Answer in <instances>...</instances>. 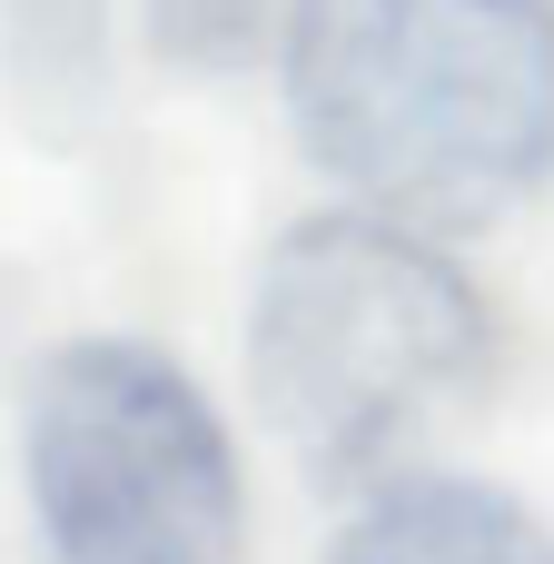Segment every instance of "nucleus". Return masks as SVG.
I'll return each mask as SVG.
<instances>
[{"label": "nucleus", "mask_w": 554, "mask_h": 564, "mask_svg": "<svg viewBox=\"0 0 554 564\" xmlns=\"http://www.w3.org/2000/svg\"><path fill=\"white\" fill-rule=\"evenodd\" d=\"M20 476L50 564H238L248 476L208 387L139 337H69L20 406Z\"/></svg>", "instance_id": "3"}, {"label": "nucleus", "mask_w": 554, "mask_h": 564, "mask_svg": "<svg viewBox=\"0 0 554 564\" xmlns=\"http://www.w3.org/2000/svg\"><path fill=\"white\" fill-rule=\"evenodd\" d=\"M278 79L297 149L436 238L554 169V0H287Z\"/></svg>", "instance_id": "1"}, {"label": "nucleus", "mask_w": 554, "mask_h": 564, "mask_svg": "<svg viewBox=\"0 0 554 564\" xmlns=\"http://www.w3.org/2000/svg\"><path fill=\"white\" fill-rule=\"evenodd\" d=\"M327 564H554V535L496 486L466 476H387Z\"/></svg>", "instance_id": "4"}, {"label": "nucleus", "mask_w": 554, "mask_h": 564, "mask_svg": "<svg viewBox=\"0 0 554 564\" xmlns=\"http://www.w3.org/2000/svg\"><path fill=\"white\" fill-rule=\"evenodd\" d=\"M287 30L278 0H149V50L188 79H228L258 59V40Z\"/></svg>", "instance_id": "5"}, {"label": "nucleus", "mask_w": 554, "mask_h": 564, "mask_svg": "<svg viewBox=\"0 0 554 564\" xmlns=\"http://www.w3.org/2000/svg\"><path fill=\"white\" fill-rule=\"evenodd\" d=\"M486 357L476 278L387 208L297 218L248 297V397L307 486H387L486 387Z\"/></svg>", "instance_id": "2"}]
</instances>
